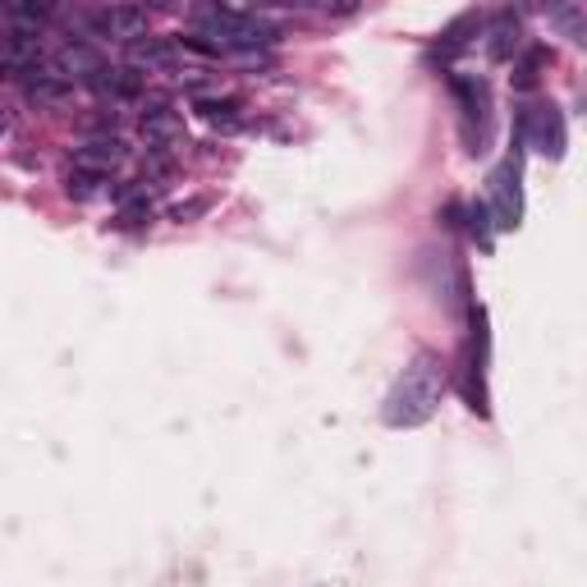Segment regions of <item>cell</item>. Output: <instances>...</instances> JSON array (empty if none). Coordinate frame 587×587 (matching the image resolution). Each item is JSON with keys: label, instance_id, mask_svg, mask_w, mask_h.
<instances>
[{"label": "cell", "instance_id": "6da1fadb", "mask_svg": "<svg viewBox=\"0 0 587 587\" xmlns=\"http://www.w3.org/2000/svg\"><path fill=\"white\" fill-rule=\"evenodd\" d=\"M441 404V368L432 354H417L413 368H404L395 395L385 404V423L390 427H423Z\"/></svg>", "mask_w": 587, "mask_h": 587}, {"label": "cell", "instance_id": "7a4b0ae2", "mask_svg": "<svg viewBox=\"0 0 587 587\" xmlns=\"http://www.w3.org/2000/svg\"><path fill=\"white\" fill-rule=\"evenodd\" d=\"M198 28H207V37L220 42V46H235V51H258V46H271L281 42V28L248 14V10H230V6H198L188 14Z\"/></svg>", "mask_w": 587, "mask_h": 587}, {"label": "cell", "instance_id": "3957f363", "mask_svg": "<svg viewBox=\"0 0 587 587\" xmlns=\"http://www.w3.org/2000/svg\"><path fill=\"white\" fill-rule=\"evenodd\" d=\"M523 138H528V143H533L542 156L561 161V156H565V148H569V133H565V116H561V106L542 101V106L528 110V116H523Z\"/></svg>", "mask_w": 587, "mask_h": 587}, {"label": "cell", "instance_id": "277c9868", "mask_svg": "<svg viewBox=\"0 0 587 587\" xmlns=\"http://www.w3.org/2000/svg\"><path fill=\"white\" fill-rule=\"evenodd\" d=\"M88 28L97 37H110V42H138L148 28V10L138 6H97L88 10Z\"/></svg>", "mask_w": 587, "mask_h": 587}, {"label": "cell", "instance_id": "5b68a950", "mask_svg": "<svg viewBox=\"0 0 587 587\" xmlns=\"http://www.w3.org/2000/svg\"><path fill=\"white\" fill-rule=\"evenodd\" d=\"M74 171H88V175H110L116 165H124V156H129V148L120 143L116 133H101V138H88V143H78L74 152Z\"/></svg>", "mask_w": 587, "mask_h": 587}, {"label": "cell", "instance_id": "8992f818", "mask_svg": "<svg viewBox=\"0 0 587 587\" xmlns=\"http://www.w3.org/2000/svg\"><path fill=\"white\" fill-rule=\"evenodd\" d=\"M491 203H496V226L514 230L519 216H523V203H519V161L514 156L491 175Z\"/></svg>", "mask_w": 587, "mask_h": 587}, {"label": "cell", "instance_id": "52a82bcc", "mask_svg": "<svg viewBox=\"0 0 587 587\" xmlns=\"http://www.w3.org/2000/svg\"><path fill=\"white\" fill-rule=\"evenodd\" d=\"M88 88L97 93V97H110V101H143L148 97V78L138 74L133 65H120V69H97L93 78H88Z\"/></svg>", "mask_w": 587, "mask_h": 587}, {"label": "cell", "instance_id": "ba28073f", "mask_svg": "<svg viewBox=\"0 0 587 587\" xmlns=\"http://www.w3.org/2000/svg\"><path fill=\"white\" fill-rule=\"evenodd\" d=\"M23 93H28V101H33V106H61L74 93V78H65L51 61H42L37 69L23 74Z\"/></svg>", "mask_w": 587, "mask_h": 587}, {"label": "cell", "instance_id": "9c48e42d", "mask_svg": "<svg viewBox=\"0 0 587 587\" xmlns=\"http://www.w3.org/2000/svg\"><path fill=\"white\" fill-rule=\"evenodd\" d=\"M129 61L138 65V69H175V46L165 42V37H138V42H129Z\"/></svg>", "mask_w": 587, "mask_h": 587}, {"label": "cell", "instance_id": "30bf717a", "mask_svg": "<svg viewBox=\"0 0 587 587\" xmlns=\"http://www.w3.org/2000/svg\"><path fill=\"white\" fill-rule=\"evenodd\" d=\"M514 46H519V19H514V10H500L496 23H491L487 55H491V61H510Z\"/></svg>", "mask_w": 587, "mask_h": 587}, {"label": "cell", "instance_id": "8fae6325", "mask_svg": "<svg viewBox=\"0 0 587 587\" xmlns=\"http://www.w3.org/2000/svg\"><path fill=\"white\" fill-rule=\"evenodd\" d=\"M193 110H198V116L211 124V129H239L243 124V116H239V97H207V101H198V106H193Z\"/></svg>", "mask_w": 587, "mask_h": 587}, {"label": "cell", "instance_id": "7c38bea8", "mask_svg": "<svg viewBox=\"0 0 587 587\" xmlns=\"http://www.w3.org/2000/svg\"><path fill=\"white\" fill-rule=\"evenodd\" d=\"M143 133H148V143L165 148L171 138H184V116H180V110H156V116H143Z\"/></svg>", "mask_w": 587, "mask_h": 587}, {"label": "cell", "instance_id": "4fadbf2b", "mask_svg": "<svg viewBox=\"0 0 587 587\" xmlns=\"http://www.w3.org/2000/svg\"><path fill=\"white\" fill-rule=\"evenodd\" d=\"M468 33H478V14H459L450 28H445L436 55H455V51H464V46H468Z\"/></svg>", "mask_w": 587, "mask_h": 587}, {"label": "cell", "instance_id": "5bb4252c", "mask_svg": "<svg viewBox=\"0 0 587 587\" xmlns=\"http://www.w3.org/2000/svg\"><path fill=\"white\" fill-rule=\"evenodd\" d=\"M546 61H551V51H546V46H533V51H528V55H523V61L514 65V88H519V93H528V88H537V69H542Z\"/></svg>", "mask_w": 587, "mask_h": 587}, {"label": "cell", "instance_id": "9a60e30c", "mask_svg": "<svg viewBox=\"0 0 587 587\" xmlns=\"http://www.w3.org/2000/svg\"><path fill=\"white\" fill-rule=\"evenodd\" d=\"M120 226H143V220H152V198L148 193H133V198L120 203Z\"/></svg>", "mask_w": 587, "mask_h": 587}, {"label": "cell", "instance_id": "2e32d148", "mask_svg": "<svg viewBox=\"0 0 587 587\" xmlns=\"http://www.w3.org/2000/svg\"><path fill=\"white\" fill-rule=\"evenodd\" d=\"M65 188L74 193V198H97V193H101V175H88V171H69Z\"/></svg>", "mask_w": 587, "mask_h": 587}, {"label": "cell", "instance_id": "e0dca14e", "mask_svg": "<svg viewBox=\"0 0 587 587\" xmlns=\"http://www.w3.org/2000/svg\"><path fill=\"white\" fill-rule=\"evenodd\" d=\"M551 19L561 23V28H569V33H574V42H578V46H587V19H583V10L565 6V10H555Z\"/></svg>", "mask_w": 587, "mask_h": 587}, {"label": "cell", "instance_id": "ac0fdd59", "mask_svg": "<svg viewBox=\"0 0 587 587\" xmlns=\"http://www.w3.org/2000/svg\"><path fill=\"white\" fill-rule=\"evenodd\" d=\"M175 46H184V51H198V55H207V61H216V55L226 51L220 42H207V33H180V37H175Z\"/></svg>", "mask_w": 587, "mask_h": 587}, {"label": "cell", "instance_id": "d6986e66", "mask_svg": "<svg viewBox=\"0 0 587 587\" xmlns=\"http://www.w3.org/2000/svg\"><path fill=\"white\" fill-rule=\"evenodd\" d=\"M207 211H211V198H188V203H175L171 207V220H180V226H184V220L207 216Z\"/></svg>", "mask_w": 587, "mask_h": 587}]
</instances>
